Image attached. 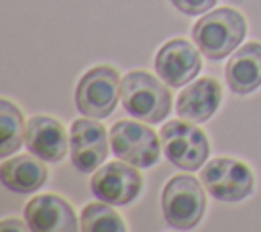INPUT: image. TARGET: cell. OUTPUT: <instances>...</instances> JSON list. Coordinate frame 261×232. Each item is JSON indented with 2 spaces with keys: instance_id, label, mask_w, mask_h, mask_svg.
I'll use <instances>...</instances> for the list:
<instances>
[{
  "instance_id": "obj_2",
  "label": "cell",
  "mask_w": 261,
  "mask_h": 232,
  "mask_svg": "<svg viewBox=\"0 0 261 232\" xmlns=\"http://www.w3.org/2000/svg\"><path fill=\"white\" fill-rule=\"evenodd\" d=\"M120 104L137 120L157 124L171 112V92L163 85V79L135 69L122 75Z\"/></svg>"
},
{
  "instance_id": "obj_4",
  "label": "cell",
  "mask_w": 261,
  "mask_h": 232,
  "mask_svg": "<svg viewBox=\"0 0 261 232\" xmlns=\"http://www.w3.org/2000/svg\"><path fill=\"white\" fill-rule=\"evenodd\" d=\"M120 73L112 65H96L88 69L75 85V106L84 116L106 118L120 100Z\"/></svg>"
},
{
  "instance_id": "obj_15",
  "label": "cell",
  "mask_w": 261,
  "mask_h": 232,
  "mask_svg": "<svg viewBox=\"0 0 261 232\" xmlns=\"http://www.w3.org/2000/svg\"><path fill=\"white\" fill-rule=\"evenodd\" d=\"M49 169L43 159L31 155H16L0 165V179L6 189L14 193H33L45 185Z\"/></svg>"
},
{
  "instance_id": "obj_18",
  "label": "cell",
  "mask_w": 261,
  "mask_h": 232,
  "mask_svg": "<svg viewBox=\"0 0 261 232\" xmlns=\"http://www.w3.org/2000/svg\"><path fill=\"white\" fill-rule=\"evenodd\" d=\"M171 4L188 16H196V14H204L212 10L216 0H171Z\"/></svg>"
},
{
  "instance_id": "obj_12",
  "label": "cell",
  "mask_w": 261,
  "mask_h": 232,
  "mask_svg": "<svg viewBox=\"0 0 261 232\" xmlns=\"http://www.w3.org/2000/svg\"><path fill=\"white\" fill-rule=\"evenodd\" d=\"M24 144L35 157L47 163H59L69 151V136L57 118L39 114L31 116L27 122Z\"/></svg>"
},
{
  "instance_id": "obj_1",
  "label": "cell",
  "mask_w": 261,
  "mask_h": 232,
  "mask_svg": "<svg viewBox=\"0 0 261 232\" xmlns=\"http://www.w3.org/2000/svg\"><path fill=\"white\" fill-rule=\"evenodd\" d=\"M247 20L245 16L230 6H220L208 10L194 26L192 41L200 49V53L212 61H220L228 57L245 39Z\"/></svg>"
},
{
  "instance_id": "obj_10",
  "label": "cell",
  "mask_w": 261,
  "mask_h": 232,
  "mask_svg": "<svg viewBox=\"0 0 261 232\" xmlns=\"http://www.w3.org/2000/svg\"><path fill=\"white\" fill-rule=\"evenodd\" d=\"M202 69L200 49L186 39H171L155 55V71L169 88L190 83Z\"/></svg>"
},
{
  "instance_id": "obj_19",
  "label": "cell",
  "mask_w": 261,
  "mask_h": 232,
  "mask_svg": "<svg viewBox=\"0 0 261 232\" xmlns=\"http://www.w3.org/2000/svg\"><path fill=\"white\" fill-rule=\"evenodd\" d=\"M0 228H2V230H8V228H12V230H24V226L18 224V220H12V218L4 220V222L0 224Z\"/></svg>"
},
{
  "instance_id": "obj_5",
  "label": "cell",
  "mask_w": 261,
  "mask_h": 232,
  "mask_svg": "<svg viewBox=\"0 0 261 232\" xmlns=\"http://www.w3.org/2000/svg\"><path fill=\"white\" fill-rule=\"evenodd\" d=\"M188 122L184 120L165 122L161 126L159 138H161L163 155L171 165L184 171H196L206 163L210 155V142L202 128Z\"/></svg>"
},
{
  "instance_id": "obj_6",
  "label": "cell",
  "mask_w": 261,
  "mask_h": 232,
  "mask_svg": "<svg viewBox=\"0 0 261 232\" xmlns=\"http://www.w3.org/2000/svg\"><path fill=\"white\" fill-rule=\"evenodd\" d=\"M112 153L139 169L153 167L161 159V138L153 128L137 120H118L110 128Z\"/></svg>"
},
{
  "instance_id": "obj_7",
  "label": "cell",
  "mask_w": 261,
  "mask_h": 232,
  "mask_svg": "<svg viewBox=\"0 0 261 232\" xmlns=\"http://www.w3.org/2000/svg\"><path fill=\"white\" fill-rule=\"evenodd\" d=\"M200 181L206 191L218 201H243L253 193V171L239 159L216 157L204 165Z\"/></svg>"
},
{
  "instance_id": "obj_13",
  "label": "cell",
  "mask_w": 261,
  "mask_h": 232,
  "mask_svg": "<svg viewBox=\"0 0 261 232\" xmlns=\"http://www.w3.org/2000/svg\"><path fill=\"white\" fill-rule=\"evenodd\" d=\"M222 102V85L214 77H200L184 92H179L175 102V112L179 118L190 122H204L214 116Z\"/></svg>"
},
{
  "instance_id": "obj_11",
  "label": "cell",
  "mask_w": 261,
  "mask_h": 232,
  "mask_svg": "<svg viewBox=\"0 0 261 232\" xmlns=\"http://www.w3.org/2000/svg\"><path fill=\"white\" fill-rule=\"evenodd\" d=\"M24 222L33 232H75L80 230V220L69 206L59 195L41 193L35 195L24 206Z\"/></svg>"
},
{
  "instance_id": "obj_17",
  "label": "cell",
  "mask_w": 261,
  "mask_h": 232,
  "mask_svg": "<svg viewBox=\"0 0 261 232\" xmlns=\"http://www.w3.org/2000/svg\"><path fill=\"white\" fill-rule=\"evenodd\" d=\"M80 228L84 232H124L126 224L106 201H92L82 210Z\"/></svg>"
},
{
  "instance_id": "obj_14",
  "label": "cell",
  "mask_w": 261,
  "mask_h": 232,
  "mask_svg": "<svg viewBox=\"0 0 261 232\" xmlns=\"http://www.w3.org/2000/svg\"><path fill=\"white\" fill-rule=\"evenodd\" d=\"M224 77L237 96H247L261 88V43L253 41L237 49L224 67Z\"/></svg>"
},
{
  "instance_id": "obj_16",
  "label": "cell",
  "mask_w": 261,
  "mask_h": 232,
  "mask_svg": "<svg viewBox=\"0 0 261 232\" xmlns=\"http://www.w3.org/2000/svg\"><path fill=\"white\" fill-rule=\"evenodd\" d=\"M27 122L16 104L2 98L0 100V155L10 157L24 144Z\"/></svg>"
},
{
  "instance_id": "obj_8",
  "label": "cell",
  "mask_w": 261,
  "mask_h": 232,
  "mask_svg": "<svg viewBox=\"0 0 261 232\" xmlns=\"http://www.w3.org/2000/svg\"><path fill=\"white\" fill-rule=\"evenodd\" d=\"M143 177L135 165L126 161H112L98 167L90 179V191L96 199L110 206H126L141 193Z\"/></svg>"
},
{
  "instance_id": "obj_9",
  "label": "cell",
  "mask_w": 261,
  "mask_h": 232,
  "mask_svg": "<svg viewBox=\"0 0 261 232\" xmlns=\"http://www.w3.org/2000/svg\"><path fill=\"white\" fill-rule=\"evenodd\" d=\"M110 134L98 118H77L69 126V155L80 173H94L108 157Z\"/></svg>"
},
{
  "instance_id": "obj_3",
  "label": "cell",
  "mask_w": 261,
  "mask_h": 232,
  "mask_svg": "<svg viewBox=\"0 0 261 232\" xmlns=\"http://www.w3.org/2000/svg\"><path fill=\"white\" fill-rule=\"evenodd\" d=\"M204 185L192 175H173L161 191V212L165 222L175 230L198 226L206 210Z\"/></svg>"
}]
</instances>
